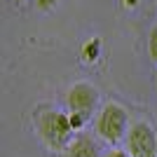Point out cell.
Returning a JSON list of instances; mask_svg holds the SVG:
<instances>
[{
	"label": "cell",
	"instance_id": "cell-8",
	"mask_svg": "<svg viewBox=\"0 0 157 157\" xmlns=\"http://www.w3.org/2000/svg\"><path fill=\"white\" fill-rule=\"evenodd\" d=\"M85 120H87V115H82V113H73V115H71L73 131H75V129H82V127H85Z\"/></svg>",
	"mask_w": 157,
	"mask_h": 157
},
{
	"label": "cell",
	"instance_id": "cell-6",
	"mask_svg": "<svg viewBox=\"0 0 157 157\" xmlns=\"http://www.w3.org/2000/svg\"><path fill=\"white\" fill-rule=\"evenodd\" d=\"M148 52H150V59L157 63V24L152 26L150 38H148Z\"/></svg>",
	"mask_w": 157,
	"mask_h": 157
},
{
	"label": "cell",
	"instance_id": "cell-2",
	"mask_svg": "<svg viewBox=\"0 0 157 157\" xmlns=\"http://www.w3.org/2000/svg\"><path fill=\"white\" fill-rule=\"evenodd\" d=\"M127 124H129V117H127V110L120 103H108L96 117L98 136L103 141H108V143L122 141V136H127V131H129Z\"/></svg>",
	"mask_w": 157,
	"mask_h": 157
},
{
	"label": "cell",
	"instance_id": "cell-5",
	"mask_svg": "<svg viewBox=\"0 0 157 157\" xmlns=\"http://www.w3.org/2000/svg\"><path fill=\"white\" fill-rule=\"evenodd\" d=\"M66 157H98V148L89 136L82 134L75 141H71V145L66 148Z\"/></svg>",
	"mask_w": 157,
	"mask_h": 157
},
{
	"label": "cell",
	"instance_id": "cell-1",
	"mask_svg": "<svg viewBox=\"0 0 157 157\" xmlns=\"http://www.w3.org/2000/svg\"><path fill=\"white\" fill-rule=\"evenodd\" d=\"M38 122V134L45 141L49 150H63L71 145V117L59 110H40L35 113Z\"/></svg>",
	"mask_w": 157,
	"mask_h": 157
},
{
	"label": "cell",
	"instance_id": "cell-3",
	"mask_svg": "<svg viewBox=\"0 0 157 157\" xmlns=\"http://www.w3.org/2000/svg\"><path fill=\"white\" fill-rule=\"evenodd\" d=\"M127 152L131 157H155L157 136L148 122H134L127 131Z\"/></svg>",
	"mask_w": 157,
	"mask_h": 157
},
{
	"label": "cell",
	"instance_id": "cell-9",
	"mask_svg": "<svg viewBox=\"0 0 157 157\" xmlns=\"http://www.w3.org/2000/svg\"><path fill=\"white\" fill-rule=\"evenodd\" d=\"M103 157H131L129 152H122V150H110V152H105Z\"/></svg>",
	"mask_w": 157,
	"mask_h": 157
},
{
	"label": "cell",
	"instance_id": "cell-4",
	"mask_svg": "<svg viewBox=\"0 0 157 157\" xmlns=\"http://www.w3.org/2000/svg\"><path fill=\"white\" fill-rule=\"evenodd\" d=\"M98 101V94L92 85H87V82H78V85L71 87V92H68V105H71L73 113H82L89 117V113L94 110V105Z\"/></svg>",
	"mask_w": 157,
	"mask_h": 157
},
{
	"label": "cell",
	"instance_id": "cell-10",
	"mask_svg": "<svg viewBox=\"0 0 157 157\" xmlns=\"http://www.w3.org/2000/svg\"><path fill=\"white\" fill-rule=\"evenodd\" d=\"M127 5H136V0H124Z\"/></svg>",
	"mask_w": 157,
	"mask_h": 157
},
{
	"label": "cell",
	"instance_id": "cell-7",
	"mask_svg": "<svg viewBox=\"0 0 157 157\" xmlns=\"http://www.w3.org/2000/svg\"><path fill=\"white\" fill-rule=\"evenodd\" d=\"M98 45H101L98 40H89V42L85 45V59L87 61H94L98 56Z\"/></svg>",
	"mask_w": 157,
	"mask_h": 157
}]
</instances>
